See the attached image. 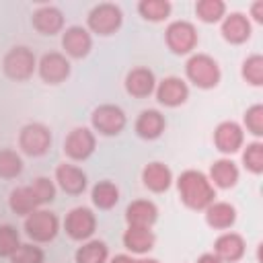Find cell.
<instances>
[{"instance_id": "36", "label": "cell", "mask_w": 263, "mask_h": 263, "mask_svg": "<svg viewBox=\"0 0 263 263\" xmlns=\"http://www.w3.org/2000/svg\"><path fill=\"white\" fill-rule=\"evenodd\" d=\"M31 189H33V193H35V197L39 199V203L41 205H45V203H51L53 199H55V193H58V187H55V183L49 179V177H35L31 183Z\"/></svg>"}, {"instance_id": "25", "label": "cell", "mask_w": 263, "mask_h": 263, "mask_svg": "<svg viewBox=\"0 0 263 263\" xmlns=\"http://www.w3.org/2000/svg\"><path fill=\"white\" fill-rule=\"evenodd\" d=\"M205 224L214 230H228L236 222V208L230 201H212L205 210Z\"/></svg>"}, {"instance_id": "5", "label": "cell", "mask_w": 263, "mask_h": 263, "mask_svg": "<svg viewBox=\"0 0 263 263\" xmlns=\"http://www.w3.org/2000/svg\"><path fill=\"white\" fill-rule=\"evenodd\" d=\"M2 72L14 82H27L37 72V58L27 45H12L2 58Z\"/></svg>"}, {"instance_id": "32", "label": "cell", "mask_w": 263, "mask_h": 263, "mask_svg": "<svg viewBox=\"0 0 263 263\" xmlns=\"http://www.w3.org/2000/svg\"><path fill=\"white\" fill-rule=\"evenodd\" d=\"M240 76L251 86H261L263 84V55L261 53L247 55L240 66Z\"/></svg>"}, {"instance_id": "30", "label": "cell", "mask_w": 263, "mask_h": 263, "mask_svg": "<svg viewBox=\"0 0 263 263\" xmlns=\"http://www.w3.org/2000/svg\"><path fill=\"white\" fill-rule=\"evenodd\" d=\"M25 168L23 156L12 150V148H0V179L4 181H12L16 177H21Z\"/></svg>"}, {"instance_id": "18", "label": "cell", "mask_w": 263, "mask_h": 263, "mask_svg": "<svg viewBox=\"0 0 263 263\" xmlns=\"http://www.w3.org/2000/svg\"><path fill=\"white\" fill-rule=\"evenodd\" d=\"M220 33H222L224 41H228L232 45H240V43L249 41L253 27H251V21L245 12L234 10V12H228L220 21Z\"/></svg>"}, {"instance_id": "22", "label": "cell", "mask_w": 263, "mask_h": 263, "mask_svg": "<svg viewBox=\"0 0 263 263\" xmlns=\"http://www.w3.org/2000/svg\"><path fill=\"white\" fill-rule=\"evenodd\" d=\"M247 242L238 232H222L214 240V255L222 263H236L245 257Z\"/></svg>"}, {"instance_id": "14", "label": "cell", "mask_w": 263, "mask_h": 263, "mask_svg": "<svg viewBox=\"0 0 263 263\" xmlns=\"http://www.w3.org/2000/svg\"><path fill=\"white\" fill-rule=\"evenodd\" d=\"M214 146L218 152L230 156L236 154L242 146H245V129L240 123L228 119V121H220L214 129Z\"/></svg>"}, {"instance_id": "3", "label": "cell", "mask_w": 263, "mask_h": 263, "mask_svg": "<svg viewBox=\"0 0 263 263\" xmlns=\"http://www.w3.org/2000/svg\"><path fill=\"white\" fill-rule=\"evenodd\" d=\"M123 25V10L115 2H99L86 14V29L99 37L115 35Z\"/></svg>"}, {"instance_id": "12", "label": "cell", "mask_w": 263, "mask_h": 263, "mask_svg": "<svg viewBox=\"0 0 263 263\" xmlns=\"http://www.w3.org/2000/svg\"><path fill=\"white\" fill-rule=\"evenodd\" d=\"M62 49L64 55L70 60H82L92 49V35L82 25H70L62 31Z\"/></svg>"}, {"instance_id": "29", "label": "cell", "mask_w": 263, "mask_h": 263, "mask_svg": "<svg viewBox=\"0 0 263 263\" xmlns=\"http://www.w3.org/2000/svg\"><path fill=\"white\" fill-rule=\"evenodd\" d=\"M173 4L168 0H140L138 2V12L144 21L150 23H162L171 16Z\"/></svg>"}, {"instance_id": "17", "label": "cell", "mask_w": 263, "mask_h": 263, "mask_svg": "<svg viewBox=\"0 0 263 263\" xmlns=\"http://www.w3.org/2000/svg\"><path fill=\"white\" fill-rule=\"evenodd\" d=\"M31 25L37 33L41 35H58L64 31V25H66V16L64 12L53 6V4H41L39 8L33 10V16H31Z\"/></svg>"}, {"instance_id": "10", "label": "cell", "mask_w": 263, "mask_h": 263, "mask_svg": "<svg viewBox=\"0 0 263 263\" xmlns=\"http://www.w3.org/2000/svg\"><path fill=\"white\" fill-rule=\"evenodd\" d=\"M62 226H64V232L72 240L84 242V240L92 238V234L97 230V214L86 205H76L66 214Z\"/></svg>"}, {"instance_id": "34", "label": "cell", "mask_w": 263, "mask_h": 263, "mask_svg": "<svg viewBox=\"0 0 263 263\" xmlns=\"http://www.w3.org/2000/svg\"><path fill=\"white\" fill-rule=\"evenodd\" d=\"M45 253L35 242H21V247L10 255V263H43Z\"/></svg>"}, {"instance_id": "27", "label": "cell", "mask_w": 263, "mask_h": 263, "mask_svg": "<svg viewBox=\"0 0 263 263\" xmlns=\"http://www.w3.org/2000/svg\"><path fill=\"white\" fill-rule=\"evenodd\" d=\"M90 201L99 210H113L119 201V187L109 179L97 181L90 189Z\"/></svg>"}, {"instance_id": "38", "label": "cell", "mask_w": 263, "mask_h": 263, "mask_svg": "<svg viewBox=\"0 0 263 263\" xmlns=\"http://www.w3.org/2000/svg\"><path fill=\"white\" fill-rule=\"evenodd\" d=\"M251 16L255 23H263V0H255L251 4Z\"/></svg>"}, {"instance_id": "24", "label": "cell", "mask_w": 263, "mask_h": 263, "mask_svg": "<svg viewBox=\"0 0 263 263\" xmlns=\"http://www.w3.org/2000/svg\"><path fill=\"white\" fill-rule=\"evenodd\" d=\"M123 247L129 251V255H148L154 249L156 236L152 228H140V226H127L121 236Z\"/></svg>"}, {"instance_id": "31", "label": "cell", "mask_w": 263, "mask_h": 263, "mask_svg": "<svg viewBox=\"0 0 263 263\" xmlns=\"http://www.w3.org/2000/svg\"><path fill=\"white\" fill-rule=\"evenodd\" d=\"M195 14L201 23H220L226 16V2L224 0H197Z\"/></svg>"}, {"instance_id": "19", "label": "cell", "mask_w": 263, "mask_h": 263, "mask_svg": "<svg viewBox=\"0 0 263 263\" xmlns=\"http://www.w3.org/2000/svg\"><path fill=\"white\" fill-rule=\"evenodd\" d=\"M173 171L160 160H152L142 168V185L152 193H164L173 187Z\"/></svg>"}, {"instance_id": "16", "label": "cell", "mask_w": 263, "mask_h": 263, "mask_svg": "<svg viewBox=\"0 0 263 263\" xmlns=\"http://www.w3.org/2000/svg\"><path fill=\"white\" fill-rule=\"evenodd\" d=\"M156 76L148 66H134L123 80L125 92L134 99H148L150 95H154L156 88Z\"/></svg>"}, {"instance_id": "33", "label": "cell", "mask_w": 263, "mask_h": 263, "mask_svg": "<svg viewBox=\"0 0 263 263\" xmlns=\"http://www.w3.org/2000/svg\"><path fill=\"white\" fill-rule=\"evenodd\" d=\"M242 166L253 175L263 173V142L255 140L242 146Z\"/></svg>"}, {"instance_id": "26", "label": "cell", "mask_w": 263, "mask_h": 263, "mask_svg": "<svg viewBox=\"0 0 263 263\" xmlns=\"http://www.w3.org/2000/svg\"><path fill=\"white\" fill-rule=\"evenodd\" d=\"M8 208H10V212L16 214V216H29L31 212L39 210L41 203H39V199L35 197L31 185H18V187H14V189L8 193Z\"/></svg>"}, {"instance_id": "20", "label": "cell", "mask_w": 263, "mask_h": 263, "mask_svg": "<svg viewBox=\"0 0 263 263\" xmlns=\"http://www.w3.org/2000/svg\"><path fill=\"white\" fill-rule=\"evenodd\" d=\"M166 129V117L158 109H142L134 121V132L142 140H158Z\"/></svg>"}, {"instance_id": "21", "label": "cell", "mask_w": 263, "mask_h": 263, "mask_svg": "<svg viewBox=\"0 0 263 263\" xmlns=\"http://www.w3.org/2000/svg\"><path fill=\"white\" fill-rule=\"evenodd\" d=\"M158 220V205L152 199L140 197L127 203L125 208V222L127 226H140V228H152Z\"/></svg>"}, {"instance_id": "13", "label": "cell", "mask_w": 263, "mask_h": 263, "mask_svg": "<svg viewBox=\"0 0 263 263\" xmlns=\"http://www.w3.org/2000/svg\"><path fill=\"white\" fill-rule=\"evenodd\" d=\"M154 97L162 107H181L189 99V84L181 76H164L156 82Z\"/></svg>"}, {"instance_id": "41", "label": "cell", "mask_w": 263, "mask_h": 263, "mask_svg": "<svg viewBox=\"0 0 263 263\" xmlns=\"http://www.w3.org/2000/svg\"><path fill=\"white\" fill-rule=\"evenodd\" d=\"M138 263H160V261L154 257H142V259H138Z\"/></svg>"}, {"instance_id": "9", "label": "cell", "mask_w": 263, "mask_h": 263, "mask_svg": "<svg viewBox=\"0 0 263 263\" xmlns=\"http://www.w3.org/2000/svg\"><path fill=\"white\" fill-rule=\"evenodd\" d=\"M62 150L68 160L82 162V160L90 158L92 152L97 150V134L86 125H78L66 134Z\"/></svg>"}, {"instance_id": "28", "label": "cell", "mask_w": 263, "mask_h": 263, "mask_svg": "<svg viewBox=\"0 0 263 263\" xmlns=\"http://www.w3.org/2000/svg\"><path fill=\"white\" fill-rule=\"evenodd\" d=\"M74 261L76 263H107L109 261V247L105 240L88 238L76 249Z\"/></svg>"}, {"instance_id": "1", "label": "cell", "mask_w": 263, "mask_h": 263, "mask_svg": "<svg viewBox=\"0 0 263 263\" xmlns=\"http://www.w3.org/2000/svg\"><path fill=\"white\" fill-rule=\"evenodd\" d=\"M179 199L189 210H205L212 201H216V187L210 183L208 175L195 168H187L177 177Z\"/></svg>"}, {"instance_id": "23", "label": "cell", "mask_w": 263, "mask_h": 263, "mask_svg": "<svg viewBox=\"0 0 263 263\" xmlns=\"http://www.w3.org/2000/svg\"><path fill=\"white\" fill-rule=\"evenodd\" d=\"M238 177H240V171L236 166V162L228 156L224 158H218L210 164V183L216 187V189H232L236 183H238Z\"/></svg>"}, {"instance_id": "11", "label": "cell", "mask_w": 263, "mask_h": 263, "mask_svg": "<svg viewBox=\"0 0 263 263\" xmlns=\"http://www.w3.org/2000/svg\"><path fill=\"white\" fill-rule=\"evenodd\" d=\"M72 66L62 51H47L37 60V74L45 84H62L70 78Z\"/></svg>"}, {"instance_id": "37", "label": "cell", "mask_w": 263, "mask_h": 263, "mask_svg": "<svg viewBox=\"0 0 263 263\" xmlns=\"http://www.w3.org/2000/svg\"><path fill=\"white\" fill-rule=\"evenodd\" d=\"M242 123L249 134H253L255 138H261L263 136V105L261 103L251 105L242 115Z\"/></svg>"}, {"instance_id": "8", "label": "cell", "mask_w": 263, "mask_h": 263, "mask_svg": "<svg viewBox=\"0 0 263 263\" xmlns=\"http://www.w3.org/2000/svg\"><path fill=\"white\" fill-rule=\"evenodd\" d=\"M51 142H53L51 129L43 123H37V121L25 123L18 132V148L23 154H27L31 158L45 156L51 148Z\"/></svg>"}, {"instance_id": "40", "label": "cell", "mask_w": 263, "mask_h": 263, "mask_svg": "<svg viewBox=\"0 0 263 263\" xmlns=\"http://www.w3.org/2000/svg\"><path fill=\"white\" fill-rule=\"evenodd\" d=\"M195 263H222L214 253H203V255H199L197 257V261Z\"/></svg>"}, {"instance_id": "35", "label": "cell", "mask_w": 263, "mask_h": 263, "mask_svg": "<svg viewBox=\"0 0 263 263\" xmlns=\"http://www.w3.org/2000/svg\"><path fill=\"white\" fill-rule=\"evenodd\" d=\"M21 247V234L12 224H0V257H8Z\"/></svg>"}, {"instance_id": "4", "label": "cell", "mask_w": 263, "mask_h": 263, "mask_svg": "<svg viewBox=\"0 0 263 263\" xmlns=\"http://www.w3.org/2000/svg\"><path fill=\"white\" fill-rule=\"evenodd\" d=\"M60 228H62V222H60L58 214L51 212V210H45V208H39V210L31 212L29 216H25V222H23L25 234L35 245L51 242L58 236Z\"/></svg>"}, {"instance_id": "6", "label": "cell", "mask_w": 263, "mask_h": 263, "mask_svg": "<svg viewBox=\"0 0 263 263\" xmlns=\"http://www.w3.org/2000/svg\"><path fill=\"white\" fill-rule=\"evenodd\" d=\"M164 43L175 55H191L199 43V33L191 21L179 18L166 25Z\"/></svg>"}, {"instance_id": "7", "label": "cell", "mask_w": 263, "mask_h": 263, "mask_svg": "<svg viewBox=\"0 0 263 263\" xmlns=\"http://www.w3.org/2000/svg\"><path fill=\"white\" fill-rule=\"evenodd\" d=\"M127 125V115L119 105L103 103L92 109L90 113V129L99 136L113 138L119 136Z\"/></svg>"}, {"instance_id": "15", "label": "cell", "mask_w": 263, "mask_h": 263, "mask_svg": "<svg viewBox=\"0 0 263 263\" xmlns=\"http://www.w3.org/2000/svg\"><path fill=\"white\" fill-rule=\"evenodd\" d=\"M53 183L68 195H82L88 187V177L80 166L72 162H60L55 166Z\"/></svg>"}, {"instance_id": "2", "label": "cell", "mask_w": 263, "mask_h": 263, "mask_svg": "<svg viewBox=\"0 0 263 263\" xmlns=\"http://www.w3.org/2000/svg\"><path fill=\"white\" fill-rule=\"evenodd\" d=\"M185 76L187 80L201 88V90H210V88H216L222 80V70H220V64L208 55V53H191L185 62Z\"/></svg>"}, {"instance_id": "39", "label": "cell", "mask_w": 263, "mask_h": 263, "mask_svg": "<svg viewBox=\"0 0 263 263\" xmlns=\"http://www.w3.org/2000/svg\"><path fill=\"white\" fill-rule=\"evenodd\" d=\"M107 263H138V259L134 255H129V253H119V255L111 257Z\"/></svg>"}]
</instances>
